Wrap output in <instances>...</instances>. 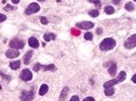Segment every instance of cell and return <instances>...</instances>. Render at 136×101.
Listing matches in <instances>:
<instances>
[{
	"label": "cell",
	"instance_id": "obj_1",
	"mask_svg": "<svg viewBox=\"0 0 136 101\" xmlns=\"http://www.w3.org/2000/svg\"><path fill=\"white\" fill-rule=\"evenodd\" d=\"M116 45V42L114 38L112 37H108V38H105L101 45H99V49L102 51H110V50H113Z\"/></svg>",
	"mask_w": 136,
	"mask_h": 101
},
{
	"label": "cell",
	"instance_id": "obj_2",
	"mask_svg": "<svg viewBox=\"0 0 136 101\" xmlns=\"http://www.w3.org/2000/svg\"><path fill=\"white\" fill-rule=\"evenodd\" d=\"M124 46L126 49H133L134 46H136V34H133L129 38H127L124 43Z\"/></svg>",
	"mask_w": 136,
	"mask_h": 101
},
{
	"label": "cell",
	"instance_id": "obj_3",
	"mask_svg": "<svg viewBox=\"0 0 136 101\" xmlns=\"http://www.w3.org/2000/svg\"><path fill=\"white\" fill-rule=\"evenodd\" d=\"M40 10V5L38 3H31L27 8L25 9V14L27 15H31V14H34Z\"/></svg>",
	"mask_w": 136,
	"mask_h": 101
},
{
	"label": "cell",
	"instance_id": "obj_4",
	"mask_svg": "<svg viewBox=\"0 0 136 101\" xmlns=\"http://www.w3.org/2000/svg\"><path fill=\"white\" fill-rule=\"evenodd\" d=\"M9 45L11 46V49H23L25 46V43L17 38H13L9 42Z\"/></svg>",
	"mask_w": 136,
	"mask_h": 101
},
{
	"label": "cell",
	"instance_id": "obj_5",
	"mask_svg": "<svg viewBox=\"0 0 136 101\" xmlns=\"http://www.w3.org/2000/svg\"><path fill=\"white\" fill-rule=\"evenodd\" d=\"M94 23L89 22V21H81V22H77L76 23V26L80 29H90L94 27Z\"/></svg>",
	"mask_w": 136,
	"mask_h": 101
},
{
	"label": "cell",
	"instance_id": "obj_6",
	"mask_svg": "<svg viewBox=\"0 0 136 101\" xmlns=\"http://www.w3.org/2000/svg\"><path fill=\"white\" fill-rule=\"evenodd\" d=\"M20 79L24 80V81H31V80L33 79L32 72H31L30 70H27V69L23 70V72H22V74H20Z\"/></svg>",
	"mask_w": 136,
	"mask_h": 101
},
{
	"label": "cell",
	"instance_id": "obj_7",
	"mask_svg": "<svg viewBox=\"0 0 136 101\" xmlns=\"http://www.w3.org/2000/svg\"><path fill=\"white\" fill-rule=\"evenodd\" d=\"M34 92L33 91H24L22 93L20 99L22 100H33L34 99Z\"/></svg>",
	"mask_w": 136,
	"mask_h": 101
},
{
	"label": "cell",
	"instance_id": "obj_8",
	"mask_svg": "<svg viewBox=\"0 0 136 101\" xmlns=\"http://www.w3.org/2000/svg\"><path fill=\"white\" fill-rule=\"evenodd\" d=\"M19 56V52L17 50H13V49H10L6 52V57L9 58V59H14V58H17Z\"/></svg>",
	"mask_w": 136,
	"mask_h": 101
},
{
	"label": "cell",
	"instance_id": "obj_9",
	"mask_svg": "<svg viewBox=\"0 0 136 101\" xmlns=\"http://www.w3.org/2000/svg\"><path fill=\"white\" fill-rule=\"evenodd\" d=\"M28 45H30V46H32L34 49H37L38 46H39V41H38L36 37H31L28 40Z\"/></svg>",
	"mask_w": 136,
	"mask_h": 101
},
{
	"label": "cell",
	"instance_id": "obj_10",
	"mask_svg": "<svg viewBox=\"0 0 136 101\" xmlns=\"http://www.w3.org/2000/svg\"><path fill=\"white\" fill-rule=\"evenodd\" d=\"M48 90H49V86L47 85V84H43L41 87H40V90H39V94L41 95V96H44L47 92H48Z\"/></svg>",
	"mask_w": 136,
	"mask_h": 101
},
{
	"label": "cell",
	"instance_id": "obj_11",
	"mask_svg": "<svg viewBox=\"0 0 136 101\" xmlns=\"http://www.w3.org/2000/svg\"><path fill=\"white\" fill-rule=\"evenodd\" d=\"M116 71H117V65H116L115 63H112L110 68H109V73H110V75L114 77L115 74H116Z\"/></svg>",
	"mask_w": 136,
	"mask_h": 101
},
{
	"label": "cell",
	"instance_id": "obj_12",
	"mask_svg": "<svg viewBox=\"0 0 136 101\" xmlns=\"http://www.w3.org/2000/svg\"><path fill=\"white\" fill-rule=\"evenodd\" d=\"M32 56H33V52H32V51H30V52H27V53L25 54V56L24 57V61H25V65L30 64V61H31V58H32Z\"/></svg>",
	"mask_w": 136,
	"mask_h": 101
},
{
	"label": "cell",
	"instance_id": "obj_13",
	"mask_svg": "<svg viewBox=\"0 0 136 101\" xmlns=\"http://www.w3.org/2000/svg\"><path fill=\"white\" fill-rule=\"evenodd\" d=\"M55 37H56V35L54 34H46L44 35V40H45V42H50V41H53V40H55Z\"/></svg>",
	"mask_w": 136,
	"mask_h": 101
},
{
	"label": "cell",
	"instance_id": "obj_14",
	"mask_svg": "<svg viewBox=\"0 0 136 101\" xmlns=\"http://www.w3.org/2000/svg\"><path fill=\"white\" fill-rule=\"evenodd\" d=\"M114 93H115V89L113 88V86H112V87L105 88V94H106L107 96H112V95H114Z\"/></svg>",
	"mask_w": 136,
	"mask_h": 101
},
{
	"label": "cell",
	"instance_id": "obj_15",
	"mask_svg": "<svg viewBox=\"0 0 136 101\" xmlns=\"http://www.w3.org/2000/svg\"><path fill=\"white\" fill-rule=\"evenodd\" d=\"M9 67L11 68L12 70H16V69H18V68L20 67V62H19V61H14V62H11V63L9 64Z\"/></svg>",
	"mask_w": 136,
	"mask_h": 101
},
{
	"label": "cell",
	"instance_id": "obj_16",
	"mask_svg": "<svg viewBox=\"0 0 136 101\" xmlns=\"http://www.w3.org/2000/svg\"><path fill=\"white\" fill-rule=\"evenodd\" d=\"M68 91H69V88H68V87H64V89L62 90L61 96H60V98H59L60 100H64V99L66 98V95H67Z\"/></svg>",
	"mask_w": 136,
	"mask_h": 101
},
{
	"label": "cell",
	"instance_id": "obj_17",
	"mask_svg": "<svg viewBox=\"0 0 136 101\" xmlns=\"http://www.w3.org/2000/svg\"><path fill=\"white\" fill-rule=\"evenodd\" d=\"M41 68L44 70V71H55L56 70V67L54 65H48V66H42L41 65Z\"/></svg>",
	"mask_w": 136,
	"mask_h": 101
},
{
	"label": "cell",
	"instance_id": "obj_18",
	"mask_svg": "<svg viewBox=\"0 0 136 101\" xmlns=\"http://www.w3.org/2000/svg\"><path fill=\"white\" fill-rule=\"evenodd\" d=\"M105 12H106L107 14H113V13L115 12V9H114L112 6H106V7H105Z\"/></svg>",
	"mask_w": 136,
	"mask_h": 101
},
{
	"label": "cell",
	"instance_id": "obj_19",
	"mask_svg": "<svg viewBox=\"0 0 136 101\" xmlns=\"http://www.w3.org/2000/svg\"><path fill=\"white\" fill-rule=\"evenodd\" d=\"M125 9H127V10H129V11L133 10V9H134V5H133V3L128 2V3L125 5Z\"/></svg>",
	"mask_w": 136,
	"mask_h": 101
},
{
	"label": "cell",
	"instance_id": "obj_20",
	"mask_svg": "<svg viewBox=\"0 0 136 101\" xmlns=\"http://www.w3.org/2000/svg\"><path fill=\"white\" fill-rule=\"evenodd\" d=\"M99 14V10H90V11H89V15L92 16V17H97Z\"/></svg>",
	"mask_w": 136,
	"mask_h": 101
},
{
	"label": "cell",
	"instance_id": "obj_21",
	"mask_svg": "<svg viewBox=\"0 0 136 101\" xmlns=\"http://www.w3.org/2000/svg\"><path fill=\"white\" fill-rule=\"evenodd\" d=\"M84 38L87 40V41H91L92 40V34L91 33H87L84 34Z\"/></svg>",
	"mask_w": 136,
	"mask_h": 101
},
{
	"label": "cell",
	"instance_id": "obj_22",
	"mask_svg": "<svg viewBox=\"0 0 136 101\" xmlns=\"http://www.w3.org/2000/svg\"><path fill=\"white\" fill-rule=\"evenodd\" d=\"M88 1H89V2H92V3L96 4L98 7L101 6V1H99V0H88Z\"/></svg>",
	"mask_w": 136,
	"mask_h": 101
},
{
	"label": "cell",
	"instance_id": "obj_23",
	"mask_svg": "<svg viewBox=\"0 0 136 101\" xmlns=\"http://www.w3.org/2000/svg\"><path fill=\"white\" fill-rule=\"evenodd\" d=\"M71 33H72V34H74V35H79V34H80V32L77 30V29H75V28H72V29H71Z\"/></svg>",
	"mask_w": 136,
	"mask_h": 101
},
{
	"label": "cell",
	"instance_id": "obj_24",
	"mask_svg": "<svg viewBox=\"0 0 136 101\" xmlns=\"http://www.w3.org/2000/svg\"><path fill=\"white\" fill-rule=\"evenodd\" d=\"M5 19H6V15H5V14L0 13V22H3Z\"/></svg>",
	"mask_w": 136,
	"mask_h": 101
},
{
	"label": "cell",
	"instance_id": "obj_25",
	"mask_svg": "<svg viewBox=\"0 0 136 101\" xmlns=\"http://www.w3.org/2000/svg\"><path fill=\"white\" fill-rule=\"evenodd\" d=\"M41 22L43 24H47L48 23V19L46 17H41Z\"/></svg>",
	"mask_w": 136,
	"mask_h": 101
},
{
	"label": "cell",
	"instance_id": "obj_26",
	"mask_svg": "<svg viewBox=\"0 0 136 101\" xmlns=\"http://www.w3.org/2000/svg\"><path fill=\"white\" fill-rule=\"evenodd\" d=\"M4 9H5V10H12V9H14V7H12L11 5H6V6L4 7Z\"/></svg>",
	"mask_w": 136,
	"mask_h": 101
},
{
	"label": "cell",
	"instance_id": "obj_27",
	"mask_svg": "<svg viewBox=\"0 0 136 101\" xmlns=\"http://www.w3.org/2000/svg\"><path fill=\"white\" fill-rule=\"evenodd\" d=\"M0 76H2L3 78H5L6 80H9V79H10V77H9V76H6V75H4V74H3L1 71H0Z\"/></svg>",
	"mask_w": 136,
	"mask_h": 101
},
{
	"label": "cell",
	"instance_id": "obj_28",
	"mask_svg": "<svg viewBox=\"0 0 136 101\" xmlns=\"http://www.w3.org/2000/svg\"><path fill=\"white\" fill-rule=\"evenodd\" d=\"M40 68H41V65H40V64H37V65H35V66H34V70L37 72V71H39V69H40Z\"/></svg>",
	"mask_w": 136,
	"mask_h": 101
},
{
	"label": "cell",
	"instance_id": "obj_29",
	"mask_svg": "<svg viewBox=\"0 0 136 101\" xmlns=\"http://www.w3.org/2000/svg\"><path fill=\"white\" fill-rule=\"evenodd\" d=\"M70 100H71V101H74V100L77 101V100H79V98H78V96H72Z\"/></svg>",
	"mask_w": 136,
	"mask_h": 101
},
{
	"label": "cell",
	"instance_id": "obj_30",
	"mask_svg": "<svg viewBox=\"0 0 136 101\" xmlns=\"http://www.w3.org/2000/svg\"><path fill=\"white\" fill-rule=\"evenodd\" d=\"M112 2H113L114 4H119V3L121 2V0H112Z\"/></svg>",
	"mask_w": 136,
	"mask_h": 101
},
{
	"label": "cell",
	"instance_id": "obj_31",
	"mask_svg": "<svg viewBox=\"0 0 136 101\" xmlns=\"http://www.w3.org/2000/svg\"><path fill=\"white\" fill-rule=\"evenodd\" d=\"M97 34H103V29H102V28H98V29H97Z\"/></svg>",
	"mask_w": 136,
	"mask_h": 101
},
{
	"label": "cell",
	"instance_id": "obj_32",
	"mask_svg": "<svg viewBox=\"0 0 136 101\" xmlns=\"http://www.w3.org/2000/svg\"><path fill=\"white\" fill-rule=\"evenodd\" d=\"M84 100H92V101H94V100H95V98H94V97H87Z\"/></svg>",
	"mask_w": 136,
	"mask_h": 101
},
{
	"label": "cell",
	"instance_id": "obj_33",
	"mask_svg": "<svg viewBox=\"0 0 136 101\" xmlns=\"http://www.w3.org/2000/svg\"><path fill=\"white\" fill-rule=\"evenodd\" d=\"M132 81H133L134 83H136V74L135 75H133V77H132Z\"/></svg>",
	"mask_w": 136,
	"mask_h": 101
},
{
	"label": "cell",
	"instance_id": "obj_34",
	"mask_svg": "<svg viewBox=\"0 0 136 101\" xmlns=\"http://www.w3.org/2000/svg\"><path fill=\"white\" fill-rule=\"evenodd\" d=\"M11 1H12V3H14V4H17V3H18L20 0H11Z\"/></svg>",
	"mask_w": 136,
	"mask_h": 101
},
{
	"label": "cell",
	"instance_id": "obj_35",
	"mask_svg": "<svg viewBox=\"0 0 136 101\" xmlns=\"http://www.w3.org/2000/svg\"><path fill=\"white\" fill-rule=\"evenodd\" d=\"M37 1H45V0H37Z\"/></svg>",
	"mask_w": 136,
	"mask_h": 101
},
{
	"label": "cell",
	"instance_id": "obj_36",
	"mask_svg": "<svg viewBox=\"0 0 136 101\" xmlns=\"http://www.w3.org/2000/svg\"><path fill=\"white\" fill-rule=\"evenodd\" d=\"M1 89H2V87H1V85H0V90H1Z\"/></svg>",
	"mask_w": 136,
	"mask_h": 101
},
{
	"label": "cell",
	"instance_id": "obj_37",
	"mask_svg": "<svg viewBox=\"0 0 136 101\" xmlns=\"http://www.w3.org/2000/svg\"><path fill=\"white\" fill-rule=\"evenodd\" d=\"M57 1H58V2H59V1H60V0H57Z\"/></svg>",
	"mask_w": 136,
	"mask_h": 101
},
{
	"label": "cell",
	"instance_id": "obj_38",
	"mask_svg": "<svg viewBox=\"0 0 136 101\" xmlns=\"http://www.w3.org/2000/svg\"><path fill=\"white\" fill-rule=\"evenodd\" d=\"M134 1H136V0H134Z\"/></svg>",
	"mask_w": 136,
	"mask_h": 101
}]
</instances>
